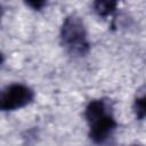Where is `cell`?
Masks as SVG:
<instances>
[{
    "label": "cell",
    "mask_w": 146,
    "mask_h": 146,
    "mask_svg": "<svg viewBox=\"0 0 146 146\" xmlns=\"http://www.w3.org/2000/svg\"><path fill=\"white\" fill-rule=\"evenodd\" d=\"M60 40L66 51L73 56H84L90 49L82 19L76 15L67 16L60 29Z\"/></svg>",
    "instance_id": "cell-1"
},
{
    "label": "cell",
    "mask_w": 146,
    "mask_h": 146,
    "mask_svg": "<svg viewBox=\"0 0 146 146\" xmlns=\"http://www.w3.org/2000/svg\"><path fill=\"white\" fill-rule=\"evenodd\" d=\"M33 98L34 92L31 88L21 83H15L8 86L2 91L0 107L2 111H15L32 103Z\"/></svg>",
    "instance_id": "cell-2"
},
{
    "label": "cell",
    "mask_w": 146,
    "mask_h": 146,
    "mask_svg": "<svg viewBox=\"0 0 146 146\" xmlns=\"http://www.w3.org/2000/svg\"><path fill=\"white\" fill-rule=\"evenodd\" d=\"M88 123L90 127L89 137L94 143H97V144L104 143L116 128V122L110 112L103 114L102 116Z\"/></svg>",
    "instance_id": "cell-3"
},
{
    "label": "cell",
    "mask_w": 146,
    "mask_h": 146,
    "mask_svg": "<svg viewBox=\"0 0 146 146\" xmlns=\"http://www.w3.org/2000/svg\"><path fill=\"white\" fill-rule=\"evenodd\" d=\"M108 106H107V103L104 100V99H95V100H91L87 108H86V119L88 122L102 116L103 114L105 113H108Z\"/></svg>",
    "instance_id": "cell-4"
},
{
    "label": "cell",
    "mask_w": 146,
    "mask_h": 146,
    "mask_svg": "<svg viewBox=\"0 0 146 146\" xmlns=\"http://www.w3.org/2000/svg\"><path fill=\"white\" fill-rule=\"evenodd\" d=\"M116 5L115 1H96L94 3V10L98 16L107 17L115 11Z\"/></svg>",
    "instance_id": "cell-5"
},
{
    "label": "cell",
    "mask_w": 146,
    "mask_h": 146,
    "mask_svg": "<svg viewBox=\"0 0 146 146\" xmlns=\"http://www.w3.org/2000/svg\"><path fill=\"white\" fill-rule=\"evenodd\" d=\"M133 112L138 120H143L146 117V95H144L135 100Z\"/></svg>",
    "instance_id": "cell-6"
},
{
    "label": "cell",
    "mask_w": 146,
    "mask_h": 146,
    "mask_svg": "<svg viewBox=\"0 0 146 146\" xmlns=\"http://www.w3.org/2000/svg\"><path fill=\"white\" fill-rule=\"evenodd\" d=\"M26 5L32 7L33 9H41L46 5V2L44 1H27Z\"/></svg>",
    "instance_id": "cell-7"
}]
</instances>
